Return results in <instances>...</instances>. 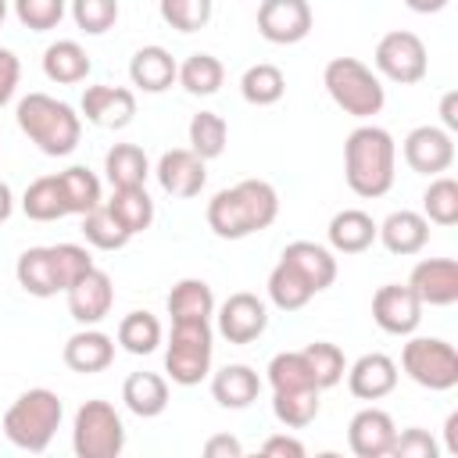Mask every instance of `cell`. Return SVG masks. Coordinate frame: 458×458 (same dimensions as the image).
<instances>
[{
  "mask_svg": "<svg viewBox=\"0 0 458 458\" xmlns=\"http://www.w3.org/2000/svg\"><path fill=\"white\" fill-rule=\"evenodd\" d=\"M82 114L100 129H125L136 114V93L125 86H86Z\"/></svg>",
  "mask_w": 458,
  "mask_h": 458,
  "instance_id": "cell-17",
  "label": "cell"
},
{
  "mask_svg": "<svg viewBox=\"0 0 458 458\" xmlns=\"http://www.w3.org/2000/svg\"><path fill=\"white\" fill-rule=\"evenodd\" d=\"M157 7H161L165 25L175 29V32H197V29H204L211 21V11H215L211 0H157Z\"/></svg>",
  "mask_w": 458,
  "mask_h": 458,
  "instance_id": "cell-44",
  "label": "cell"
},
{
  "mask_svg": "<svg viewBox=\"0 0 458 458\" xmlns=\"http://www.w3.org/2000/svg\"><path fill=\"white\" fill-rule=\"evenodd\" d=\"M179 86L193 97H211L222 89V79H225V68L215 54H190L182 64H179Z\"/></svg>",
  "mask_w": 458,
  "mask_h": 458,
  "instance_id": "cell-34",
  "label": "cell"
},
{
  "mask_svg": "<svg viewBox=\"0 0 458 458\" xmlns=\"http://www.w3.org/2000/svg\"><path fill=\"white\" fill-rule=\"evenodd\" d=\"M104 204H107V211L122 222V229H125L129 236H136V233L150 229V222H154V200H150L147 186L114 190V193H111V200H104Z\"/></svg>",
  "mask_w": 458,
  "mask_h": 458,
  "instance_id": "cell-32",
  "label": "cell"
},
{
  "mask_svg": "<svg viewBox=\"0 0 458 458\" xmlns=\"http://www.w3.org/2000/svg\"><path fill=\"white\" fill-rule=\"evenodd\" d=\"M408 290L426 308H451L458 301V261L454 258H426L411 268Z\"/></svg>",
  "mask_w": 458,
  "mask_h": 458,
  "instance_id": "cell-11",
  "label": "cell"
},
{
  "mask_svg": "<svg viewBox=\"0 0 458 458\" xmlns=\"http://www.w3.org/2000/svg\"><path fill=\"white\" fill-rule=\"evenodd\" d=\"M397 386V365L394 358L372 351V354H361L351 369H347V390L358 397V401H379L386 397L390 390Z\"/></svg>",
  "mask_w": 458,
  "mask_h": 458,
  "instance_id": "cell-19",
  "label": "cell"
},
{
  "mask_svg": "<svg viewBox=\"0 0 458 458\" xmlns=\"http://www.w3.org/2000/svg\"><path fill=\"white\" fill-rule=\"evenodd\" d=\"M390 454H394V458H437V440H433L426 429L411 426V429H401V433L394 437Z\"/></svg>",
  "mask_w": 458,
  "mask_h": 458,
  "instance_id": "cell-48",
  "label": "cell"
},
{
  "mask_svg": "<svg viewBox=\"0 0 458 458\" xmlns=\"http://www.w3.org/2000/svg\"><path fill=\"white\" fill-rule=\"evenodd\" d=\"M18 129L47 154V157H68L79 147L82 118L72 104L54 100L47 93H29L18 100Z\"/></svg>",
  "mask_w": 458,
  "mask_h": 458,
  "instance_id": "cell-3",
  "label": "cell"
},
{
  "mask_svg": "<svg viewBox=\"0 0 458 458\" xmlns=\"http://www.w3.org/2000/svg\"><path fill=\"white\" fill-rule=\"evenodd\" d=\"M304 358H308V369L315 376V386L318 390H329L344 379L347 372V361H344V351L336 344H326V340H315L304 347Z\"/></svg>",
  "mask_w": 458,
  "mask_h": 458,
  "instance_id": "cell-42",
  "label": "cell"
},
{
  "mask_svg": "<svg viewBox=\"0 0 458 458\" xmlns=\"http://www.w3.org/2000/svg\"><path fill=\"white\" fill-rule=\"evenodd\" d=\"M394 165H397V147L394 136L379 125H358L347 143H344V175L347 186L358 197H383L394 186Z\"/></svg>",
  "mask_w": 458,
  "mask_h": 458,
  "instance_id": "cell-2",
  "label": "cell"
},
{
  "mask_svg": "<svg viewBox=\"0 0 458 458\" xmlns=\"http://www.w3.org/2000/svg\"><path fill=\"white\" fill-rule=\"evenodd\" d=\"M268 383L272 390H301V386H315V376L308 369L304 351H283L268 361Z\"/></svg>",
  "mask_w": 458,
  "mask_h": 458,
  "instance_id": "cell-43",
  "label": "cell"
},
{
  "mask_svg": "<svg viewBox=\"0 0 458 458\" xmlns=\"http://www.w3.org/2000/svg\"><path fill=\"white\" fill-rule=\"evenodd\" d=\"M225 140H229V125H225L222 114H215V111H197V114L190 118V150H193L200 161L222 157Z\"/></svg>",
  "mask_w": 458,
  "mask_h": 458,
  "instance_id": "cell-36",
  "label": "cell"
},
{
  "mask_svg": "<svg viewBox=\"0 0 458 458\" xmlns=\"http://www.w3.org/2000/svg\"><path fill=\"white\" fill-rule=\"evenodd\" d=\"M204 165H208V161H200L190 147H175V150H165V154H161L154 175H157V182H161V190H165L168 197L190 200V197H197V193L204 190V182H208V168H204Z\"/></svg>",
  "mask_w": 458,
  "mask_h": 458,
  "instance_id": "cell-16",
  "label": "cell"
},
{
  "mask_svg": "<svg viewBox=\"0 0 458 458\" xmlns=\"http://www.w3.org/2000/svg\"><path fill=\"white\" fill-rule=\"evenodd\" d=\"M4 18H7V0H0V25H4Z\"/></svg>",
  "mask_w": 458,
  "mask_h": 458,
  "instance_id": "cell-56",
  "label": "cell"
},
{
  "mask_svg": "<svg viewBox=\"0 0 458 458\" xmlns=\"http://www.w3.org/2000/svg\"><path fill=\"white\" fill-rule=\"evenodd\" d=\"M376 240H383V247H386L390 254L408 258V254H419V250L429 243V222H426V215H419V211H394V215H386V222L376 229Z\"/></svg>",
  "mask_w": 458,
  "mask_h": 458,
  "instance_id": "cell-21",
  "label": "cell"
},
{
  "mask_svg": "<svg viewBox=\"0 0 458 458\" xmlns=\"http://www.w3.org/2000/svg\"><path fill=\"white\" fill-rule=\"evenodd\" d=\"M14 276H18V286H21L25 293H32V297H54V293H61L50 247H29V250L18 258Z\"/></svg>",
  "mask_w": 458,
  "mask_h": 458,
  "instance_id": "cell-29",
  "label": "cell"
},
{
  "mask_svg": "<svg viewBox=\"0 0 458 458\" xmlns=\"http://www.w3.org/2000/svg\"><path fill=\"white\" fill-rule=\"evenodd\" d=\"M261 454L265 458H304V444L286 437V433H276V437H268L261 444Z\"/></svg>",
  "mask_w": 458,
  "mask_h": 458,
  "instance_id": "cell-50",
  "label": "cell"
},
{
  "mask_svg": "<svg viewBox=\"0 0 458 458\" xmlns=\"http://www.w3.org/2000/svg\"><path fill=\"white\" fill-rule=\"evenodd\" d=\"M72 18L86 36H104L118 21V0H72Z\"/></svg>",
  "mask_w": 458,
  "mask_h": 458,
  "instance_id": "cell-45",
  "label": "cell"
},
{
  "mask_svg": "<svg viewBox=\"0 0 458 458\" xmlns=\"http://www.w3.org/2000/svg\"><path fill=\"white\" fill-rule=\"evenodd\" d=\"M451 0H404V7L408 11H415V14H437V11H444Z\"/></svg>",
  "mask_w": 458,
  "mask_h": 458,
  "instance_id": "cell-53",
  "label": "cell"
},
{
  "mask_svg": "<svg viewBox=\"0 0 458 458\" xmlns=\"http://www.w3.org/2000/svg\"><path fill=\"white\" fill-rule=\"evenodd\" d=\"M404 161L419 175H440L454 161V140L440 125H419L404 136Z\"/></svg>",
  "mask_w": 458,
  "mask_h": 458,
  "instance_id": "cell-13",
  "label": "cell"
},
{
  "mask_svg": "<svg viewBox=\"0 0 458 458\" xmlns=\"http://www.w3.org/2000/svg\"><path fill=\"white\" fill-rule=\"evenodd\" d=\"M57 179H61V190H64V200H68L72 215H86L97 204H104L100 200V179L86 165H72V168L57 172Z\"/></svg>",
  "mask_w": 458,
  "mask_h": 458,
  "instance_id": "cell-38",
  "label": "cell"
},
{
  "mask_svg": "<svg viewBox=\"0 0 458 458\" xmlns=\"http://www.w3.org/2000/svg\"><path fill=\"white\" fill-rule=\"evenodd\" d=\"M440 118H444V129H447V132L458 129V93H444V100H440Z\"/></svg>",
  "mask_w": 458,
  "mask_h": 458,
  "instance_id": "cell-52",
  "label": "cell"
},
{
  "mask_svg": "<svg viewBox=\"0 0 458 458\" xmlns=\"http://www.w3.org/2000/svg\"><path fill=\"white\" fill-rule=\"evenodd\" d=\"M179 75L175 57L165 47H140L129 61V79L143 93H165Z\"/></svg>",
  "mask_w": 458,
  "mask_h": 458,
  "instance_id": "cell-22",
  "label": "cell"
},
{
  "mask_svg": "<svg viewBox=\"0 0 458 458\" xmlns=\"http://www.w3.org/2000/svg\"><path fill=\"white\" fill-rule=\"evenodd\" d=\"M211 326L200 322H172L168 351H165V372L179 386H197L211 372Z\"/></svg>",
  "mask_w": 458,
  "mask_h": 458,
  "instance_id": "cell-6",
  "label": "cell"
},
{
  "mask_svg": "<svg viewBox=\"0 0 458 458\" xmlns=\"http://www.w3.org/2000/svg\"><path fill=\"white\" fill-rule=\"evenodd\" d=\"M268 326V308L261 297L240 290V293H229L218 308V333L229 340V344H254Z\"/></svg>",
  "mask_w": 458,
  "mask_h": 458,
  "instance_id": "cell-12",
  "label": "cell"
},
{
  "mask_svg": "<svg viewBox=\"0 0 458 458\" xmlns=\"http://www.w3.org/2000/svg\"><path fill=\"white\" fill-rule=\"evenodd\" d=\"M372 318H376V326H379L383 333H390V336H408V333H415L419 322H422V304H419V297H415L408 286L386 283V286H379L376 297H372Z\"/></svg>",
  "mask_w": 458,
  "mask_h": 458,
  "instance_id": "cell-14",
  "label": "cell"
},
{
  "mask_svg": "<svg viewBox=\"0 0 458 458\" xmlns=\"http://www.w3.org/2000/svg\"><path fill=\"white\" fill-rule=\"evenodd\" d=\"M64 365L72 372H82V376H93V372H104L111 361H114V340L100 329H79L64 340V351H61Z\"/></svg>",
  "mask_w": 458,
  "mask_h": 458,
  "instance_id": "cell-20",
  "label": "cell"
},
{
  "mask_svg": "<svg viewBox=\"0 0 458 458\" xmlns=\"http://www.w3.org/2000/svg\"><path fill=\"white\" fill-rule=\"evenodd\" d=\"M311 297H315L311 283H308L293 265H286V261L279 258V265H276L272 276H268V301H272L279 311H297V308H304Z\"/></svg>",
  "mask_w": 458,
  "mask_h": 458,
  "instance_id": "cell-33",
  "label": "cell"
},
{
  "mask_svg": "<svg viewBox=\"0 0 458 458\" xmlns=\"http://www.w3.org/2000/svg\"><path fill=\"white\" fill-rule=\"evenodd\" d=\"M258 32L276 47L301 43L311 32V4L308 0H261Z\"/></svg>",
  "mask_w": 458,
  "mask_h": 458,
  "instance_id": "cell-10",
  "label": "cell"
},
{
  "mask_svg": "<svg viewBox=\"0 0 458 458\" xmlns=\"http://www.w3.org/2000/svg\"><path fill=\"white\" fill-rule=\"evenodd\" d=\"M240 454H243V447H240V440L229 437V433L208 437V444H204V458H240Z\"/></svg>",
  "mask_w": 458,
  "mask_h": 458,
  "instance_id": "cell-51",
  "label": "cell"
},
{
  "mask_svg": "<svg viewBox=\"0 0 458 458\" xmlns=\"http://www.w3.org/2000/svg\"><path fill=\"white\" fill-rule=\"evenodd\" d=\"M258 394H261L258 372H254L250 365H240V361L218 369L215 379H211V397H215L222 408H233V411L250 408V404L258 401Z\"/></svg>",
  "mask_w": 458,
  "mask_h": 458,
  "instance_id": "cell-25",
  "label": "cell"
},
{
  "mask_svg": "<svg viewBox=\"0 0 458 458\" xmlns=\"http://www.w3.org/2000/svg\"><path fill=\"white\" fill-rule=\"evenodd\" d=\"M72 447L79 458H118L125 447V426L114 404L86 401L72 422Z\"/></svg>",
  "mask_w": 458,
  "mask_h": 458,
  "instance_id": "cell-7",
  "label": "cell"
},
{
  "mask_svg": "<svg viewBox=\"0 0 458 458\" xmlns=\"http://www.w3.org/2000/svg\"><path fill=\"white\" fill-rule=\"evenodd\" d=\"M122 401L140 419H157L168 408V379L157 372H132L122 383Z\"/></svg>",
  "mask_w": 458,
  "mask_h": 458,
  "instance_id": "cell-26",
  "label": "cell"
},
{
  "mask_svg": "<svg viewBox=\"0 0 458 458\" xmlns=\"http://www.w3.org/2000/svg\"><path fill=\"white\" fill-rule=\"evenodd\" d=\"M64 297H68V315L79 326H97L114 304V286H111V276L93 265L86 276H79L64 290Z\"/></svg>",
  "mask_w": 458,
  "mask_h": 458,
  "instance_id": "cell-15",
  "label": "cell"
},
{
  "mask_svg": "<svg viewBox=\"0 0 458 458\" xmlns=\"http://www.w3.org/2000/svg\"><path fill=\"white\" fill-rule=\"evenodd\" d=\"M240 93L247 104L254 107H268L276 100H283L286 93V75L276 68V64H250L240 79Z\"/></svg>",
  "mask_w": 458,
  "mask_h": 458,
  "instance_id": "cell-37",
  "label": "cell"
},
{
  "mask_svg": "<svg viewBox=\"0 0 458 458\" xmlns=\"http://www.w3.org/2000/svg\"><path fill=\"white\" fill-rule=\"evenodd\" d=\"M82 236H86V243L97 247V250H122V247L132 240V236L122 229V222L107 211V204H97L93 211L82 215Z\"/></svg>",
  "mask_w": 458,
  "mask_h": 458,
  "instance_id": "cell-39",
  "label": "cell"
},
{
  "mask_svg": "<svg viewBox=\"0 0 458 458\" xmlns=\"http://www.w3.org/2000/svg\"><path fill=\"white\" fill-rule=\"evenodd\" d=\"M397 437L394 419L383 408H361L347 426V447L358 458H383L390 454V444Z\"/></svg>",
  "mask_w": 458,
  "mask_h": 458,
  "instance_id": "cell-18",
  "label": "cell"
},
{
  "mask_svg": "<svg viewBox=\"0 0 458 458\" xmlns=\"http://www.w3.org/2000/svg\"><path fill=\"white\" fill-rule=\"evenodd\" d=\"M401 365L411 383L426 390H454L458 386V351L440 336H411L401 351Z\"/></svg>",
  "mask_w": 458,
  "mask_h": 458,
  "instance_id": "cell-8",
  "label": "cell"
},
{
  "mask_svg": "<svg viewBox=\"0 0 458 458\" xmlns=\"http://www.w3.org/2000/svg\"><path fill=\"white\" fill-rule=\"evenodd\" d=\"M168 315L172 322H208L215 315V293L204 279H179L168 293Z\"/></svg>",
  "mask_w": 458,
  "mask_h": 458,
  "instance_id": "cell-30",
  "label": "cell"
},
{
  "mask_svg": "<svg viewBox=\"0 0 458 458\" xmlns=\"http://www.w3.org/2000/svg\"><path fill=\"white\" fill-rule=\"evenodd\" d=\"M43 72L57 86H75L89 75V54L75 39H57L43 50Z\"/></svg>",
  "mask_w": 458,
  "mask_h": 458,
  "instance_id": "cell-27",
  "label": "cell"
},
{
  "mask_svg": "<svg viewBox=\"0 0 458 458\" xmlns=\"http://www.w3.org/2000/svg\"><path fill=\"white\" fill-rule=\"evenodd\" d=\"M318 386H301V390H276L272 394V415L290 426V429H304L308 422H315L318 415Z\"/></svg>",
  "mask_w": 458,
  "mask_h": 458,
  "instance_id": "cell-35",
  "label": "cell"
},
{
  "mask_svg": "<svg viewBox=\"0 0 458 458\" xmlns=\"http://www.w3.org/2000/svg\"><path fill=\"white\" fill-rule=\"evenodd\" d=\"M118 344L129 354H154L161 344V322L150 311H129L118 322Z\"/></svg>",
  "mask_w": 458,
  "mask_h": 458,
  "instance_id": "cell-40",
  "label": "cell"
},
{
  "mask_svg": "<svg viewBox=\"0 0 458 458\" xmlns=\"http://www.w3.org/2000/svg\"><path fill=\"white\" fill-rule=\"evenodd\" d=\"M50 258H54V272H57V283H61V293L93 268V258L82 243H54L50 247Z\"/></svg>",
  "mask_w": 458,
  "mask_h": 458,
  "instance_id": "cell-46",
  "label": "cell"
},
{
  "mask_svg": "<svg viewBox=\"0 0 458 458\" xmlns=\"http://www.w3.org/2000/svg\"><path fill=\"white\" fill-rule=\"evenodd\" d=\"M444 437H447V451H451V454H458V411H451V415H447Z\"/></svg>",
  "mask_w": 458,
  "mask_h": 458,
  "instance_id": "cell-54",
  "label": "cell"
},
{
  "mask_svg": "<svg viewBox=\"0 0 458 458\" xmlns=\"http://www.w3.org/2000/svg\"><path fill=\"white\" fill-rule=\"evenodd\" d=\"M422 215H426V222H437V225H454L458 222V182L451 175H437L426 186Z\"/></svg>",
  "mask_w": 458,
  "mask_h": 458,
  "instance_id": "cell-41",
  "label": "cell"
},
{
  "mask_svg": "<svg viewBox=\"0 0 458 458\" xmlns=\"http://www.w3.org/2000/svg\"><path fill=\"white\" fill-rule=\"evenodd\" d=\"M283 261H286V265H293V268L311 283V290H315V293H318V290H326V286H333V279H336V258H333V250H329V247H322V243L293 240V243H286Z\"/></svg>",
  "mask_w": 458,
  "mask_h": 458,
  "instance_id": "cell-24",
  "label": "cell"
},
{
  "mask_svg": "<svg viewBox=\"0 0 458 458\" xmlns=\"http://www.w3.org/2000/svg\"><path fill=\"white\" fill-rule=\"evenodd\" d=\"M104 172L111 190H129V186H147L150 175V161L143 154V147L136 143H114L104 157Z\"/></svg>",
  "mask_w": 458,
  "mask_h": 458,
  "instance_id": "cell-28",
  "label": "cell"
},
{
  "mask_svg": "<svg viewBox=\"0 0 458 458\" xmlns=\"http://www.w3.org/2000/svg\"><path fill=\"white\" fill-rule=\"evenodd\" d=\"M61 415H64V404L54 390H47V386L25 390L4 411V437L29 454H43L61 426Z\"/></svg>",
  "mask_w": 458,
  "mask_h": 458,
  "instance_id": "cell-4",
  "label": "cell"
},
{
  "mask_svg": "<svg viewBox=\"0 0 458 458\" xmlns=\"http://www.w3.org/2000/svg\"><path fill=\"white\" fill-rule=\"evenodd\" d=\"M21 211L32 218V222H57L68 211V200H64V190H61V179L57 175H39L25 186V197H21Z\"/></svg>",
  "mask_w": 458,
  "mask_h": 458,
  "instance_id": "cell-31",
  "label": "cell"
},
{
  "mask_svg": "<svg viewBox=\"0 0 458 458\" xmlns=\"http://www.w3.org/2000/svg\"><path fill=\"white\" fill-rule=\"evenodd\" d=\"M376 72L386 75L390 82H401V86H411L419 79H426V68H429V57H426V43L408 32V29H394L386 32L379 43H376Z\"/></svg>",
  "mask_w": 458,
  "mask_h": 458,
  "instance_id": "cell-9",
  "label": "cell"
},
{
  "mask_svg": "<svg viewBox=\"0 0 458 458\" xmlns=\"http://www.w3.org/2000/svg\"><path fill=\"white\" fill-rule=\"evenodd\" d=\"M376 229L379 225L372 222V215H365L358 208H344V211H336L329 218L326 236H329V247L333 250H340V254H361V250H369L376 243Z\"/></svg>",
  "mask_w": 458,
  "mask_h": 458,
  "instance_id": "cell-23",
  "label": "cell"
},
{
  "mask_svg": "<svg viewBox=\"0 0 458 458\" xmlns=\"http://www.w3.org/2000/svg\"><path fill=\"white\" fill-rule=\"evenodd\" d=\"M64 0H14V14L32 32H50L64 18Z\"/></svg>",
  "mask_w": 458,
  "mask_h": 458,
  "instance_id": "cell-47",
  "label": "cell"
},
{
  "mask_svg": "<svg viewBox=\"0 0 458 458\" xmlns=\"http://www.w3.org/2000/svg\"><path fill=\"white\" fill-rule=\"evenodd\" d=\"M11 211H14V197H11V186L0 179V222H7Z\"/></svg>",
  "mask_w": 458,
  "mask_h": 458,
  "instance_id": "cell-55",
  "label": "cell"
},
{
  "mask_svg": "<svg viewBox=\"0 0 458 458\" xmlns=\"http://www.w3.org/2000/svg\"><path fill=\"white\" fill-rule=\"evenodd\" d=\"M322 82H326V93L333 97V104L344 114L372 118L386 104V93H383L379 75L369 64H361L358 57H333L326 64V72H322Z\"/></svg>",
  "mask_w": 458,
  "mask_h": 458,
  "instance_id": "cell-5",
  "label": "cell"
},
{
  "mask_svg": "<svg viewBox=\"0 0 458 458\" xmlns=\"http://www.w3.org/2000/svg\"><path fill=\"white\" fill-rule=\"evenodd\" d=\"M18 79H21V64H18V57H14V50L0 47V107L14 97Z\"/></svg>",
  "mask_w": 458,
  "mask_h": 458,
  "instance_id": "cell-49",
  "label": "cell"
},
{
  "mask_svg": "<svg viewBox=\"0 0 458 458\" xmlns=\"http://www.w3.org/2000/svg\"><path fill=\"white\" fill-rule=\"evenodd\" d=\"M279 215V193L265 179H243L208 200V225L218 240H243L268 229Z\"/></svg>",
  "mask_w": 458,
  "mask_h": 458,
  "instance_id": "cell-1",
  "label": "cell"
}]
</instances>
